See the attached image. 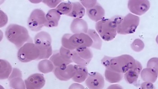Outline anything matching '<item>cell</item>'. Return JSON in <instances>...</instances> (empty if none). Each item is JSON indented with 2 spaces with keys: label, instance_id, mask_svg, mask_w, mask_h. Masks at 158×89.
I'll use <instances>...</instances> for the list:
<instances>
[{
  "label": "cell",
  "instance_id": "cell-18",
  "mask_svg": "<svg viewBox=\"0 0 158 89\" xmlns=\"http://www.w3.org/2000/svg\"><path fill=\"white\" fill-rule=\"evenodd\" d=\"M140 75L144 82L152 83H156L158 77L157 73L154 69L149 67L142 69Z\"/></svg>",
  "mask_w": 158,
  "mask_h": 89
},
{
  "label": "cell",
  "instance_id": "cell-28",
  "mask_svg": "<svg viewBox=\"0 0 158 89\" xmlns=\"http://www.w3.org/2000/svg\"><path fill=\"white\" fill-rule=\"evenodd\" d=\"M131 47L132 50L135 52L139 53L144 49L145 48V44L140 39H136L131 45Z\"/></svg>",
  "mask_w": 158,
  "mask_h": 89
},
{
  "label": "cell",
  "instance_id": "cell-35",
  "mask_svg": "<svg viewBox=\"0 0 158 89\" xmlns=\"http://www.w3.org/2000/svg\"><path fill=\"white\" fill-rule=\"evenodd\" d=\"M112 58V57H111L105 56L101 60V63L106 69H108L110 67V61Z\"/></svg>",
  "mask_w": 158,
  "mask_h": 89
},
{
  "label": "cell",
  "instance_id": "cell-40",
  "mask_svg": "<svg viewBox=\"0 0 158 89\" xmlns=\"http://www.w3.org/2000/svg\"><path fill=\"white\" fill-rule=\"evenodd\" d=\"M107 89H123V87L118 84H112L109 86Z\"/></svg>",
  "mask_w": 158,
  "mask_h": 89
},
{
  "label": "cell",
  "instance_id": "cell-12",
  "mask_svg": "<svg viewBox=\"0 0 158 89\" xmlns=\"http://www.w3.org/2000/svg\"><path fill=\"white\" fill-rule=\"evenodd\" d=\"M85 84L89 89H103L105 81L102 74L95 71L89 73Z\"/></svg>",
  "mask_w": 158,
  "mask_h": 89
},
{
  "label": "cell",
  "instance_id": "cell-25",
  "mask_svg": "<svg viewBox=\"0 0 158 89\" xmlns=\"http://www.w3.org/2000/svg\"><path fill=\"white\" fill-rule=\"evenodd\" d=\"M73 8L72 2H61L56 8L60 15H68L71 12Z\"/></svg>",
  "mask_w": 158,
  "mask_h": 89
},
{
  "label": "cell",
  "instance_id": "cell-33",
  "mask_svg": "<svg viewBox=\"0 0 158 89\" xmlns=\"http://www.w3.org/2000/svg\"><path fill=\"white\" fill-rule=\"evenodd\" d=\"M131 69L135 71L136 73H138V74L140 75L142 70V64H141L140 61L135 60L134 65H133L132 68Z\"/></svg>",
  "mask_w": 158,
  "mask_h": 89
},
{
  "label": "cell",
  "instance_id": "cell-15",
  "mask_svg": "<svg viewBox=\"0 0 158 89\" xmlns=\"http://www.w3.org/2000/svg\"><path fill=\"white\" fill-rule=\"evenodd\" d=\"M70 30L74 34H87L89 30L88 25L86 21L83 19L75 18L70 25Z\"/></svg>",
  "mask_w": 158,
  "mask_h": 89
},
{
  "label": "cell",
  "instance_id": "cell-19",
  "mask_svg": "<svg viewBox=\"0 0 158 89\" xmlns=\"http://www.w3.org/2000/svg\"><path fill=\"white\" fill-rule=\"evenodd\" d=\"M73 8L71 12L67 16L75 18L82 19L85 15V8L81 2H72Z\"/></svg>",
  "mask_w": 158,
  "mask_h": 89
},
{
  "label": "cell",
  "instance_id": "cell-26",
  "mask_svg": "<svg viewBox=\"0 0 158 89\" xmlns=\"http://www.w3.org/2000/svg\"><path fill=\"white\" fill-rule=\"evenodd\" d=\"M9 86L13 89H26L24 81L22 77H16L8 79Z\"/></svg>",
  "mask_w": 158,
  "mask_h": 89
},
{
  "label": "cell",
  "instance_id": "cell-7",
  "mask_svg": "<svg viewBox=\"0 0 158 89\" xmlns=\"http://www.w3.org/2000/svg\"><path fill=\"white\" fill-rule=\"evenodd\" d=\"M46 23L45 12L40 9L34 10L28 19L27 25L29 29L34 32L41 30Z\"/></svg>",
  "mask_w": 158,
  "mask_h": 89
},
{
  "label": "cell",
  "instance_id": "cell-4",
  "mask_svg": "<svg viewBox=\"0 0 158 89\" xmlns=\"http://www.w3.org/2000/svg\"><path fill=\"white\" fill-rule=\"evenodd\" d=\"M140 17L131 13H128L121 19L118 23L117 33L121 35L133 34L140 24Z\"/></svg>",
  "mask_w": 158,
  "mask_h": 89
},
{
  "label": "cell",
  "instance_id": "cell-34",
  "mask_svg": "<svg viewBox=\"0 0 158 89\" xmlns=\"http://www.w3.org/2000/svg\"><path fill=\"white\" fill-rule=\"evenodd\" d=\"M42 2L49 7L53 8L57 6L61 2V1H43Z\"/></svg>",
  "mask_w": 158,
  "mask_h": 89
},
{
  "label": "cell",
  "instance_id": "cell-22",
  "mask_svg": "<svg viewBox=\"0 0 158 89\" xmlns=\"http://www.w3.org/2000/svg\"><path fill=\"white\" fill-rule=\"evenodd\" d=\"M50 60L53 63L55 67H59L63 65H68L73 62V61L67 60L61 56L59 51L54 53L51 57Z\"/></svg>",
  "mask_w": 158,
  "mask_h": 89
},
{
  "label": "cell",
  "instance_id": "cell-36",
  "mask_svg": "<svg viewBox=\"0 0 158 89\" xmlns=\"http://www.w3.org/2000/svg\"><path fill=\"white\" fill-rule=\"evenodd\" d=\"M16 77H22V72L18 68H14L8 79Z\"/></svg>",
  "mask_w": 158,
  "mask_h": 89
},
{
  "label": "cell",
  "instance_id": "cell-1",
  "mask_svg": "<svg viewBox=\"0 0 158 89\" xmlns=\"http://www.w3.org/2000/svg\"><path fill=\"white\" fill-rule=\"evenodd\" d=\"M5 36L9 41L14 44L17 49H20L26 42L33 43L27 29L19 24L9 25L6 30Z\"/></svg>",
  "mask_w": 158,
  "mask_h": 89
},
{
  "label": "cell",
  "instance_id": "cell-38",
  "mask_svg": "<svg viewBox=\"0 0 158 89\" xmlns=\"http://www.w3.org/2000/svg\"><path fill=\"white\" fill-rule=\"evenodd\" d=\"M1 12V28L3 27L6 25L8 22L7 16L4 12H3L2 10L0 11Z\"/></svg>",
  "mask_w": 158,
  "mask_h": 89
},
{
  "label": "cell",
  "instance_id": "cell-16",
  "mask_svg": "<svg viewBox=\"0 0 158 89\" xmlns=\"http://www.w3.org/2000/svg\"><path fill=\"white\" fill-rule=\"evenodd\" d=\"M61 15L58 13L55 9L50 10L46 15V23L44 26L47 28H54L58 25Z\"/></svg>",
  "mask_w": 158,
  "mask_h": 89
},
{
  "label": "cell",
  "instance_id": "cell-9",
  "mask_svg": "<svg viewBox=\"0 0 158 89\" xmlns=\"http://www.w3.org/2000/svg\"><path fill=\"white\" fill-rule=\"evenodd\" d=\"M151 4L147 0H130L128 2L129 10L137 16L143 15L150 9Z\"/></svg>",
  "mask_w": 158,
  "mask_h": 89
},
{
  "label": "cell",
  "instance_id": "cell-27",
  "mask_svg": "<svg viewBox=\"0 0 158 89\" xmlns=\"http://www.w3.org/2000/svg\"><path fill=\"white\" fill-rule=\"evenodd\" d=\"M139 75L135 71L130 69L124 73V79L127 83L130 84H133L136 83L139 78Z\"/></svg>",
  "mask_w": 158,
  "mask_h": 89
},
{
  "label": "cell",
  "instance_id": "cell-11",
  "mask_svg": "<svg viewBox=\"0 0 158 89\" xmlns=\"http://www.w3.org/2000/svg\"><path fill=\"white\" fill-rule=\"evenodd\" d=\"M53 71L56 78L61 81H68L73 79L76 72L75 66L73 64L55 67Z\"/></svg>",
  "mask_w": 158,
  "mask_h": 89
},
{
  "label": "cell",
  "instance_id": "cell-17",
  "mask_svg": "<svg viewBox=\"0 0 158 89\" xmlns=\"http://www.w3.org/2000/svg\"><path fill=\"white\" fill-rule=\"evenodd\" d=\"M75 75L73 78V80L76 83H81L86 81L89 73L87 68L85 66H83L75 65Z\"/></svg>",
  "mask_w": 158,
  "mask_h": 89
},
{
  "label": "cell",
  "instance_id": "cell-29",
  "mask_svg": "<svg viewBox=\"0 0 158 89\" xmlns=\"http://www.w3.org/2000/svg\"><path fill=\"white\" fill-rule=\"evenodd\" d=\"M72 35V34H64L61 38V43L63 47L71 50H74V49L71 45L70 42V38Z\"/></svg>",
  "mask_w": 158,
  "mask_h": 89
},
{
  "label": "cell",
  "instance_id": "cell-6",
  "mask_svg": "<svg viewBox=\"0 0 158 89\" xmlns=\"http://www.w3.org/2000/svg\"><path fill=\"white\" fill-rule=\"evenodd\" d=\"M17 56L19 61L26 63L37 60L40 56V51L34 43H26L19 49Z\"/></svg>",
  "mask_w": 158,
  "mask_h": 89
},
{
  "label": "cell",
  "instance_id": "cell-23",
  "mask_svg": "<svg viewBox=\"0 0 158 89\" xmlns=\"http://www.w3.org/2000/svg\"><path fill=\"white\" fill-rule=\"evenodd\" d=\"M87 34L92 40L93 44L91 48L97 50H101L103 44V42L101 37L99 36L97 31L93 29H89Z\"/></svg>",
  "mask_w": 158,
  "mask_h": 89
},
{
  "label": "cell",
  "instance_id": "cell-37",
  "mask_svg": "<svg viewBox=\"0 0 158 89\" xmlns=\"http://www.w3.org/2000/svg\"><path fill=\"white\" fill-rule=\"evenodd\" d=\"M139 89H156L153 83L144 82L140 85Z\"/></svg>",
  "mask_w": 158,
  "mask_h": 89
},
{
  "label": "cell",
  "instance_id": "cell-10",
  "mask_svg": "<svg viewBox=\"0 0 158 89\" xmlns=\"http://www.w3.org/2000/svg\"><path fill=\"white\" fill-rule=\"evenodd\" d=\"M70 42L74 50L80 47H91L93 44L91 38L84 33L72 35L70 38Z\"/></svg>",
  "mask_w": 158,
  "mask_h": 89
},
{
  "label": "cell",
  "instance_id": "cell-2",
  "mask_svg": "<svg viewBox=\"0 0 158 89\" xmlns=\"http://www.w3.org/2000/svg\"><path fill=\"white\" fill-rule=\"evenodd\" d=\"M121 19H103L96 23L95 29L103 40L109 42L115 38L118 23Z\"/></svg>",
  "mask_w": 158,
  "mask_h": 89
},
{
  "label": "cell",
  "instance_id": "cell-32",
  "mask_svg": "<svg viewBox=\"0 0 158 89\" xmlns=\"http://www.w3.org/2000/svg\"><path fill=\"white\" fill-rule=\"evenodd\" d=\"M81 3L86 9L91 8L92 7L96 5L98 2L97 1H81Z\"/></svg>",
  "mask_w": 158,
  "mask_h": 89
},
{
  "label": "cell",
  "instance_id": "cell-31",
  "mask_svg": "<svg viewBox=\"0 0 158 89\" xmlns=\"http://www.w3.org/2000/svg\"><path fill=\"white\" fill-rule=\"evenodd\" d=\"M147 67L152 68L158 75V57H152L147 62Z\"/></svg>",
  "mask_w": 158,
  "mask_h": 89
},
{
  "label": "cell",
  "instance_id": "cell-30",
  "mask_svg": "<svg viewBox=\"0 0 158 89\" xmlns=\"http://www.w3.org/2000/svg\"><path fill=\"white\" fill-rule=\"evenodd\" d=\"M73 51L61 46L59 49V51L61 56L63 57L64 58L67 60L73 61V60H72Z\"/></svg>",
  "mask_w": 158,
  "mask_h": 89
},
{
  "label": "cell",
  "instance_id": "cell-3",
  "mask_svg": "<svg viewBox=\"0 0 158 89\" xmlns=\"http://www.w3.org/2000/svg\"><path fill=\"white\" fill-rule=\"evenodd\" d=\"M34 41L40 51V56L37 60L48 59L52 56V38L49 33L44 31L39 32L35 36Z\"/></svg>",
  "mask_w": 158,
  "mask_h": 89
},
{
  "label": "cell",
  "instance_id": "cell-39",
  "mask_svg": "<svg viewBox=\"0 0 158 89\" xmlns=\"http://www.w3.org/2000/svg\"><path fill=\"white\" fill-rule=\"evenodd\" d=\"M68 89H85L83 85H81L80 83H74L72 84L69 87Z\"/></svg>",
  "mask_w": 158,
  "mask_h": 89
},
{
  "label": "cell",
  "instance_id": "cell-8",
  "mask_svg": "<svg viewBox=\"0 0 158 89\" xmlns=\"http://www.w3.org/2000/svg\"><path fill=\"white\" fill-rule=\"evenodd\" d=\"M93 57V54L89 48L80 47L73 51L72 60L76 65L87 66Z\"/></svg>",
  "mask_w": 158,
  "mask_h": 89
},
{
  "label": "cell",
  "instance_id": "cell-21",
  "mask_svg": "<svg viewBox=\"0 0 158 89\" xmlns=\"http://www.w3.org/2000/svg\"><path fill=\"white\" fill-rule=\"evenodd\" d=\"M104 75L106 81L112 84L119 83L123 78V73L116 72L110 69H105Z\"/></svg>",
  "mask_w": 158,
  "mask_h": 89
},
{
  "label": "cell",
  "instance_id": "cell-5",
  "mask_svg": "<svg viewBox=\"0 0 158 89\" xmlns=\"http://www.w3.org/2000/svg\"><path fill=\"white\" fill-rule=\"evenodd\" d=\"M135 60L131 56L128 54L112 57L110 61V67L108 69L124 74L132 68Z\"/></svg>",
  "mask_w": 158,
  "mask_h": 89
},
{
  "label": "cell",
  "instance_id": "cell-42",
  "mask_svg": "<svg viewBox=\"0 0 158 89\" xmlns=\"http://www.w3.org/2000/svg\"><path fill=\"white\" fill-rule=\"evenodd\" d=\"M0 88H0L1 89H5L2 86H0Z\"/></svg>",
  "mask_w": 158,
  "mask_h": 89
},
{
  "label": "cell",
  "instance_id": "cell-24",
  "mask_svg": "<svg viewBox=\"0 0 158 89\" xmlns=\"http://www.w3.org/2000/svg\"><path fill=\"white\" fill-rule=\"evenodd\" d=\"M38 68L40 72L46 74L54 71L55 66L50 60L44 59L38 63Z\"/></svg>",
  "mask_w": 158,
  "mask_h": 89
},
{
  "label": "cell",
  "instance_id": "cell-43",
  "mask_svg": "<svg viewBox=\"0 0 158 89\" xmlns=\"http://www.w3.org/2000/svg\"></svg>",
  "mask_w": 158,
  "mask_h": 89
},
{
  "label": "cell",
  "instance_id": "cell-41",
  "mask_svg": "<svg viewBox=\"0 0 158 89\" xmlns=\"http://www.w3.org/2000/svg\"><path fill=\"white\" fill-rule=\"evenodd\" d=\"M156 42L157 44H158V35L157 36L156 38Z\"/></svg>",
  "mask_w": 158,
  "mask_h": 89
},
{
  "label": "cell",
  "instance_id": "cell-14",
  "mask_svg": "<svg viewBox=\"0 0 158 89\" xmlns=\"http://www.w3.org/2000/svg\"><path fill=\"white\" fill-rule=\"evenodd\" d=\"M86 13L89 18L97 23L104 18L105 11L103 7L97 3L91 8L86 9Z\"/></svg>",
  "mask_w": 158,
  "mask_h": 89
},
{
  "label": "cell",
  "instance_id": "cell-20",
  "mask_svg": "<svg viewBox=\"0 0 158 89\" xmlns=\"http://www.w3.org/2000/svg\"><path fill=\"white\" fill-rule=\"evenodd\" d=\"M11 64L3 59L0 60V78L1 80H5L9 78L12 71Z\"/></svg>",
  "mask_w": 158,
  "mask_h": 89
},
{
  "label": "cell",
  "instance_id": "cell-13",
  "mask_svg": "<svg viewBox=\"0 0 158 89\" xmlns=\"http://www.w3.org/2000/svg\"><path fill=\"white\" fill-rule=\"evenodd\" d=\"M26 89H41L45 85L46 80L43 74L35 73L24 80Z\"/></svg>",
  "mask_w": 158,
  "mask_h": 89
}]
</instances>
